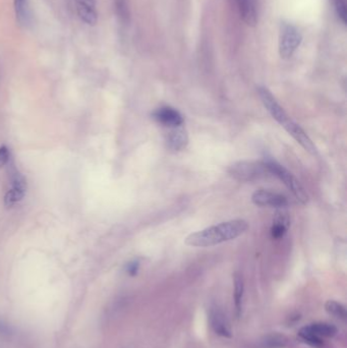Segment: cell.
Segmentation results:
<instances>
[{"label":"cell","instance_id":"6da1fadb","mask_svg":"<svg viewBox=\"0 0 347 348\" xmlns=\"http://www.w3.org/2000/svg\"><path fill=\"white\" fill-rule=\"evenodd\" d=\"M248 229V223L242 219L222 222L190 234L184 242L190 246L207 247L237 238Z\"/></svg>","mask_w":347,"mask_h":348},{"label":"cell","instance_id":"7a4b0ae2","mask_svg":"<svg viewBox=\"0 0 347 348\" xmlns=\"http://www.w3.org/2000/svg\"><path fill=\"white\" fill-rule=\"evenodd\" d=\"M228 173L234 179L242 182H251L272 176L265 161L242 160L229 166Z\"/></svg>","mask_w":347,"mask_h":348},{"label":"cell","instance_id":"3957f363","mask_svg":"<svg viewBox=\"0 0 347 348\" xmlns=\"http://www.w3.org/2000/svg\"><path fill=\"white\" fill-rule=\"evenodd\" d=\"M265 162L267 163L270 169V172L272 173V176L278 177L286 185V187L292 193L294 198L300 204L305 205L308 201V196L304 187L295 178V176L291 172H289L284 166H282L281 164H279L277 161L273 159H266Z\"/></svg>","mask_w":347,"mask_h":348},{"label":"cell","instance_id":"277c9868","mask_svg":"<svg viewBox=\"0 0 347 348\" xmlns=\"http://www.w3.org/2000/svg\"><path fill=\"white\" fill-rule=\"evenodd\" d=\"M301 42V35L290 24H283L279 37V53L284 59L290 58Z\"/></svg>","mask_w":347,"mask_h":348},{"label":"cell","instance_id":"5b68a950","mask_svg":"<svg viewBox=\"0 0 347 348\" xmlns=\"http://www.w3.org/2000/svg\"><path fill=\"white\" fill-rule=\"evenodd\" d=\"M258 93L262 103L264 104L265 108L269 111L271 116L282 126L286 124L289 121L290 117L281 107V105L277 102L276 98L272 95V93L265 87H259Z\"/></svg>","mask_w":347,"mask_h":348},{"label":"cell","instance_id":"8992f818","mask_svg":"<svg viewBox=\"0 0 347 348\" xmlns=\"http://www.w3.org/2000/svg\"><path fill=\"white\" fill-rule=\"evenodd\" d=\"M251 202L259 207H270L276 209L285 208L288 205V201L284 196L265 189L256 191L251 195Z\"/></svg>","mask_w":347,"mask_h":348},{"label":"cell","instance_id":"52a82bcc","mask_svg":"<svg viewBox=\"0 0 347 348\" xmlns=\"http://www.w3.org/2000/svg\"><path fill=\"white\" fill-rule=\"evenodd\" d=\"M27 191V182L23 175L16 171L12 177V187L7 192L5 197V205L8 208L14 207L22 201Z\"/></svg>","mask_w":347,"mask_h":348},{"label":"cell","instance_id":"ba28073f","mask_svg":"<svg viewBox=\"0 0 347 348\" xmlns=\"http://www.w3.org/2000/svg\"><path fill=\"white\" fill-rule=\"evenodd\" d=\"M209 321L213 331L217 335L225 338H231L232 333L228 319L220 308L211 307L209 312Z\"/></svg>","mask_w":347,"mask_h":348},{"label":"cell","instance_id":"9c48e42d","mask_svg":"<svg viewBox=\"0 0 347 348\" xmlns=\"http://www.w3.org/2000/svg\"><path fill=\"white\" fill-rule=\"evenodd\" d=\"M153 118L166 128H174L183 124V117L179 111L171 107H162L152 114Z\"/></svg>","mask_w":347,"mask_h":348},{"label":"cell","instance_id":"30bf717a","mask_svg":"<svg viewBox=\"0 0 347 348\" xmlns=\"http://www.w3.org/2000/svg\"><path fill=\"white\" fill-rule=\"evenodd\" d=\"M166 143L167 147L174 152L184 150L188 144V135L186 130L182 125L169 128Z\"/></svg>","mask_w":347,"mask_h":348},{"label":"cell","instance_id":"8fae6325","mask_svg":"<svg viewBox=\"0 0 347 348\" xmlns=\"http://www.w3.org/2000/svg\"><path fill=\"white\" fill-rule=\"evenodd\" d=\"M284 129L306 152L311 155H314L317 153L316 146L313 145L307 134L300 128V125L291 120Z\"/></svg>","mask_w":347,"mask_h":348},{"label":"cell","instance_id":"7c38bea8","mask_svg":"<svg viewBox=\"0 0 347 348\" xmlns=\"http://www.w3.org/2000/svg\"><path fill=\"white\" fill-rule=\"evenodd\" d=\"M242 21L247 26H255L258 21V13L255 0H232Z\"/></svg>","mask_w":347,"mask_h":348},{"label":"cell","instance_id":"4fadbf2b","mask_svg":"<svg viewBox=\"0 0 347 348\" xmlns=\"http://www.w3.org/2000/svg\"><path fill=\"white\" fill-rule=\"evenodd\" d=\"M290 224L288 212L285 208H280L277 210L275 217L273 219V225L271 227V235L275 239L282 238L288 230Z\"/></svg>","mask_w":347,"mask_h":348},{"label":"cell","instance_id":"5bb4252c","mask_svg":"<svg viewBox=\"0 0 347 348\" xmlns=\"http://www.w3.org/2000/svg\"><path fill=\"white\" fill-rule=\"evenodd\" d=\"M76 4L77 11L81 20L89 26L96 25L98 17L94 0H76Z\"/></svg>","mask_w":347,"mask_h":348},{"label":"cell","instance_id":"9a60e30c","mask_svg":"<svg viewBox=\"0 0 347 348\" xmlns=\"http://www.w3.org/2000/svg\"><path fill=\"white\" fill-rule=\"evenodd\" d=\"M15 12L18 22L23 27H28L32 21L30 0H15Z\"/></svg>","mask_w":347,"mask_h":348},{"label":"cell","instance_id":"2e32d148","mask_svg":"<svg viewBox=\"0 0 347 348\" xmlns=\"http://www.w3.org/2000/svg\"><path fill=\"white\" fill-rule=\"evenodd\" d=\"M305 327L310 334L322 340L323 338H332L337 334V328L329 323H313Z\"/></svg>","mask_w":347,"mask_h":348},{"label":"cell","instance_id":"e0dca14e","mask_svg":"<svg viewBox=\"0 0 347 348\" xmlns=\"http://www.w3.org/2000/svg\"><path fill=\"white\" fill-rule=\"evenodd\" d=\"M243 291H244V284L243 279L240 274L236 273L234 275V306L235 312L237 318H240L241 310H242V298H243Z\"/></svg>","mask_w":347,"mask_h":348},{"label":"cell","instance_id":"ac0fdd59","mask_svg":"<svg viewBox=\"0 0 347 348\" xmlns=\"http://www.w3.org/2000/svg\"><path fill=\"white\" fill-rule=\"evenodd\" d=\"M325 309L330 314H332L335 318L344 320L345 317H346V308H345V306L342 303L338 302V301L328 300L326 302V304H325Z\"/></svg>","mask_w":347,"mask_h":348},{"label":"cell","instance_id":"d6986e66","mask_svg":"<svg viewBox=\"0 0 347 348\" xmlns=\"http://www.w3.org/2000/svg\"><path fill=\"white\" fill-rule=\"evenodd\" d=\"M264 347L267 348H279L284 347L286 344V339L280 335H271L268 336L265 341H263Z\"/></svg>","mask_w":347,"mask_h":348},{"label":"cell","instance_id":"ffe728a7","mask_svg":"<svg viewBox=\"0 0 347 348\" xmlns=\"http://www.w3.org/2000/svg\"><path fill=\"white\" fill-rule=\"evenodd\" d=\"M334 6L336 13L343 24L346 23V3L345 0H334Z\"/></svg>","mask_w":347,"mask_h":348},{"label":"cell","instance_id":"44dd1931","mask_svg":"<svg viewBox=\"0 0 347 348\" xmlns=\"http://www.w3.org/2000/svg\"><path fill=\"white\" fill-rule=\"evenodd\" d=\"M10 157H11V153H10L9 148L5 145L0 147V167H4L5 165L9 163Z\"/></svg>","mask_w":347,"mask_h":348},{"label":"cell","instance_id":"7402d4cb","mask_svg":"<svg viewBox=\"0 0 347 348\" xmlns=\"http://www.w3.org/2000/svg\"><path fill=\"white\" fill-rule=\"evenodd\" d=\"M139 268H140V262L135 260V261L130 262L127 265V272L131 276H135V275H137V273L139 271Z\"/></svg>","mask_w":347,"mask_h":348},{"label":"cell","instance_id":"603a6c76","mask_svg":"<svg viewBox=\"0 0 347 348\" xmlns=\"http://www.w3.org/2000/svg\"><path fill=\"white\" fill-rule=\"evenodd\" d=\"M12 333H13L12 328L8 324H6L5 322L0 321V335L2 336H11Z\"/></svg>","mask_w":347,"mask_h":348}]
</instances>
